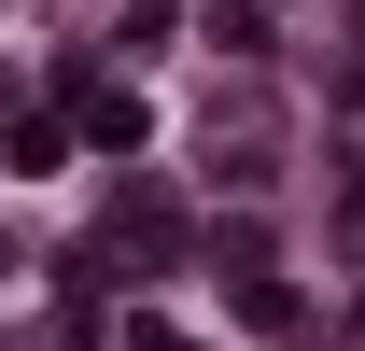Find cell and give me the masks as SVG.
<instances>
[{
	"label": "cell",
	"mask_w": 365,
	"mask_h": 351,
	"mask_svg": "<svg viewBox=\"0 0 365 351\" xmlns=\"http://www.w3.org/2000/svg\"><path fill=\"white\" fill-rule=\"evenodd\" d=\"M0 169H14V183H43V169H71V127H56V113H29V127L0 141Z\"/></svg>",
	"instance_id": "obj_1"
},
{
	"label": "cell",
	"mask_w": 365,
	"mask_h": 351,
	"mask_svg": "<svg viewBox=\"0 0 365 351\" xmlns=\"http://www.w3.org/2000/svg\"><path fill=\"white\" fill-rule=\"evenodd\" d=\"M239 323H253V337H295V281H267V267H239Z\"/></svg>",
	"instance_id": "obj_2"
},
{
	"label": "cell",
	"mask_w": 365,
	"mask_h": 351,
	"mask_svg": "<svg viewBox=\"0 0 365 351\" xmlns=\"http://www.w3.org/2000/svg\"><path fill=\"white\" fill-rule=\"evenodd\" d=\"M71 113H85V141H113V155H127V141H140V98H127V85H85V98H71Z\"/></svg>",
	"instance_id": "obj_3"
},
{
	"label": "cell",
	"mask_w": 365,
	"mask_h": 351,
	"mask_svg": "<svg viewBox=\"0 0 365 351\" xmlns=\"http://www.w3.org/2000/svg\"><path fill=\"white\" fill-rule=\"evenodd\" d=\"M113 225H127V253H169V239H182V225H169V197H140V183L113 197Z\"/></svg>",
	"instance_id": "obj_4"
},
{
	"label": "cell",
	"mask_w": 365,
	"mask_h": 351,
	"mask_svg": "<svg viewBox=\"0 0 365 351\" xmlns=\"http://www.w3.org/2000/svg\"><path fill=\"white\" fill-rule=\"evenodd\" d=\"M0 267H14V253H0Z\"/></svg>",
	"instance_id": "obj_5"
}]
</instances>
